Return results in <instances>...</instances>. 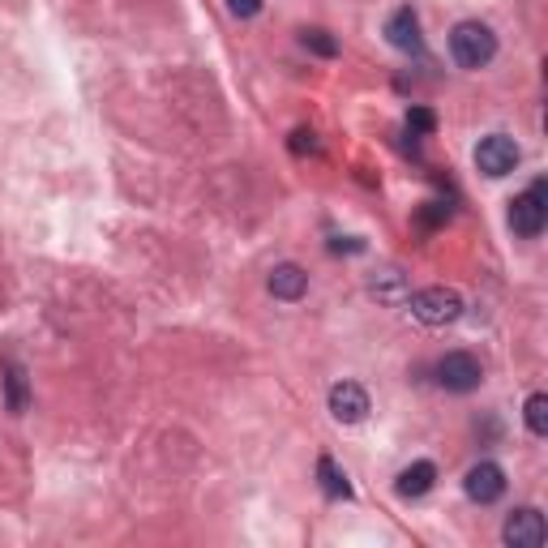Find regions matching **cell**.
<instances>
[{"mask_svg": "<svg viewBox=\"0 0 548 548\" xmlns=\"http://www.w3.org/2000/svg\"><path fill=\"white\" fill-rule=\"evenodd\" d=\"M450 56L459 69H484L497 56V35L484 22H459L450 30Z\"/></svg>", "mask_w": 548, "mask_h": 548, "instance_id": "1", "label": "cell"}, {"mask_svg": "<svg viewBox=\"0 0 548 548\" xmlns=\"http://www.w3.org/2000/svg\"><path fill=\"white\" fill-rule=\"evenodd\" d=\"M407 304H411V317L424 326H450L463 317V296L450 292V287H424V292L407 296Z\"/></svg>", "mask_w": 548, "mask_h": 548, "instance_id": "2", "label": "cell"}, {"mask_svg": "<svg viewBox=\"0 0 548 548\" xmlns=\"http://www.w3.org/2000/svg\"><path fill=\"white\" fill-rule=\"evenodd\" d=\"M544 223H548V185H544V180H536L527 193H519L510 202V227L519 236L536 240L544 232Z\"/></svg>", "mask_w": 548, "mask_h": 548, "instance_id": "3", "label": "cell"}, {"mask_svg": "<svg viewBox=\"0 0 548 548\" xmlns=\"http://www.w3.org/2000/svg\"><path fill=\"white\" fill-rule=\"evenodd\" d=\"M484 382V369L471 352H446L437 360V386L450 394H471Z\"/></svg>", "mask_w": 548, "mask_h": 548, "instance_id": "4", "label": "cell"}, {"mask_svg": "<svg viewBox=\"0 0 548 548\" xmlns=\"http://www.w3.org/2000/svg\"><path fill=\"white\" fill-rule=\"evenodd\" d=\"M476 167L484 176H493V180H501V176H510L514 167H519V142L514 137H506V133H489L484 142L476 146Z\"/></svg>", "mask_w": 548, "mask_h": 548, "instance_id": "5", "label": "cell"}, {"mask_svg": "<svg viewBox=\"0 0 548 548\" xmlns=\"http://www.w3.org/2000/svg\"><path fill=\"white\" fill-rule=\"evenodd\" d=\"M463 493H467L471 501H480V506H493V501L506 493V471H501L497 463H489V459L476 463V467H471L467 476H463Z\"/></svg>", "mask_w": 548, "mask_h": 548, "instance_id": "6", "label": "cell"}, {"mask_svg": "<svg viewBox=\"0 0 548 548\" xmlns=\"http://www.w3.org/2000/svg\"><path fill=\"white\" fill-rule=\"evenodd\" d=\"M544 536H548L544 519H540V510H531V506L514 510L510 519H506V527H501V540H506L510 548H540Z\"/></svg>", "mask_w": 548, "mask_h": 548, "instance_id": "7", "label": "cell"}, {"mask_svg": "<svg viewBox=\"0 0 548 548\" xmlns=\"http://www.w3.org/2000/svg\"><path fill=\"white\" fill-rule=\"evenodd\" d=\"M330 416L339 424H360L369 416V390L360 382H339L330 386Z\"/></svg>", "mask_w": 548, "mask_h": 548, "instance_id": "8", "label": "cell"}, {"mask_svg": "<svg viewBox=\"0 0 548 548\" xmlns=\"http://www.w3.org/2000/svg\"><path fill=\"white\" fill-rule=\"evenodd\" d=\"M386 39H390V48H399V52H411L416 56L424 48V39H420V18H416V9H394L390 13V22H386Z\"/></svg>", "mask_w": 548, "mask_h": 548, "instance_id": "9", "label": "cell"}, {"mask_svg": "<svg viewBox=\"0 0 548 548\" xmlns=\"http://www.w3.org/2000/svg\"><path fill=\"white\" fill-rule=\"evenodd\" d=\"M437 484V467L429 463V459H420V463H411V467H403L399 471V480H394V493L399 497H424Z\"/></svg>", "mask_w": 548, "mask_h": 548, "instance_id": "10", "label": "cell"}, {"mask_svg": "<svg viewBox=\"0 0 548 548\" xmlns=\"http://www.w3.org/2000/svg\"><path fill=\"white\" fill-rule=\"evenodd\" d=\"M270 292L274 300H300L304 292H309V274H304L296 262H283L270 270Z\"/></svg>", "mask_w": 548, "mask_h": 548, "instance_id": "11", "label": "cell"}, {"mask_svg": "<svg viewBox=\"0 0 548 548\" xmlns=\"http://www.w3.org/2000/svg\"><path fill=\"white\" fill-rule=\"evenodd\" d=\"M5 394H9V411H13V416H22L26 403H30L26 369H22V364H9V369H5Z\"/></svg>", "mask_w": 548, "mask_h": 548, "instance_id": "12", "label": "cell"}, {"mask_svg": "<svg viewBox=\"0 0 548 548\" xmlns=\"http://www.w3.org/2000/svg\"><path fill=\"white\" fill-rule=\"evenodd\" d=\"M317 480H322V493L326 497H352V484H347V476L339 467H334V459H317Z\"/></svg>", "mask_w": 548, "mask_h": 548, "instance_id": "13", "label": "cell"}, {"mask_svg": "<svg viewBox=\"0 0 548 548\" xmlns=\"http://www.w3.org/2000/svg\"><path fill=\"white\" fill-rule=\"evenodd\" d=\"M300 43H304V48H309L313 56H326V60L339 56V39H334L330 30H322V26H304V30H300Z\"/></svg>", "mask_w": 548, "mask_h": 548, "instance_id": "14", "label": "cell"}, {"mask_svg": "<svg viewBox=\"0 0 548 548\" xmlns=\"http://www.w3.org/2000/svg\"><path fill=\"white\" fill-rule=\"evenodd\" d=\"M373 296H377V300H390V304L407 300V292H403V274H399V270H382V274L373 279Z\"/></svg>", "mask_w": 548, "mask_h": 548, "instance_id": "15", "label": "cell"}, {"mask_svg": "<svg viewBox=\"0 0 548 548\" xmlns=\"http://www.w3.org/2000/svg\"><path fill=\"white\" fill-rule=\"evenodd\" d=\"M527 429L536 437H548V394H531L527 399Z\"/></svg>", "mask_w": 548, "mask_h": 548, "instance_id": "16", "label": "cell"}, {"mask_svg": "<svg viewBox=\"0 0 548 548\" xmlns=\"http://www.w3.org/2000/svg\"><path fill=\"white\" fill-rule=\"evenodd\" d=\"M433 129H437L433 108H411V112H407V133H411V137H429Z\"/></svg>", "mask_w": 548, "mask_h": 548, "instance_id": "17", "label": "cell"}, {"mask_svg": "<svg viewBox=\"0 0 548 548\" xmlns=\"http://www.w3.org/2000/svg\"><path fill=\"white\" fill-rule=\"evenodd\" d=\"M287 146H292V155H317V150H322V142H317V133H313V129H296V133H292V142H287Z\"/></svg>", "mask_w": 548, "mask_h": 548, "instance_id": "18", "label": "cell"}, {"mask_svg": "<svg viewBox=\"0 0 548 548\" xmlns=\"http://www.w3.org/2000/svg\"><path fill=\"white\" fill-rule=\"evenodd\" d=\"M257 9H262V0H227V13H236V18H253Z\"/></svg>", "mask_w": 548, "mask_h": 548, "instance_id": "19", "label": "cell"}, {"mask_svg": "<svg viewBox=\"0 0 548 548\" xmlns=\"http://www.w3.org/2000/svg\"><path fill=\"white\" fill-rule=\"evenodd\" d=\"M446 215H450V210H446V206H437V202H429V210H420V223H429V227H433V223H441V219H446Z\"/></svg>", "mask_w": 548, "mask_h": 548, "instance_id": "20", "label": "cell"}, {"mask_svg": "<svg viewBox=\"0 0 548 548\" xmlns=\"http://www.w3.org/2000/svg\"><path fill=\"white\" fill-rule=\"evenodd\" d=\"M364 249V240H330V253H360Z\"/></svg>", "mask_w": 548, "mask_h": 548, "instance_id": "21", "label": "cell"}]
</instances>
